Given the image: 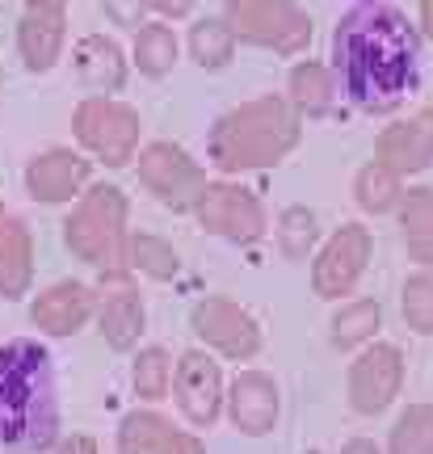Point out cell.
Wrapping results in <instances>:
<instances>
[{
    "mask_svg": "<svg viewBox=\"0 0 433 454\" xmlns=\"http://www.w3.org/2000/svg\"><path fill=\"white\" fill-rule=\"evenodd\" d=\"M421 47L425 34L391 0L353 4L337 17L328 38V64L353 110L383 118L396 114L421 89Z\"/></svg>",
    "mask_w": 433,
    "mask_h": 454,
    "instance_id": "6da1fadb",
    "label": "cell"
},
{
    "mask_svg": "<svg viewBox=\"0 0 433 454\" xmlns=\"http://www.w3.org/2000/svg\"><path fill=\"white\" fill-rule=\"evenodd\" d=\"M64 412L59 383L47 345L4 340L0 345V450L4 454H51L59 446Z\"/></svg>",
    "mask_w": 433,
    "mask_h": 454,
    "instance_id": "7a4b0ae2",
    "label": "cell"
},
{
    "mask_svg": "<svg viewBox=\"0 0 433 454\" xmlns=\"http://www.w3.org/2000/svg\"><path fill=\"white\" fill-rule=\"evenodd\" d=\"M303 144V118L287 101V93L240 101L215 118L207 135V164L224 177L270 173Z\"/></svg>",
    "mask_w": 433,
    "mask_h": 454,
    "instance_id": "3957f363",
    "label": "cell"
},
{
    "mask_svg": "<svg viewBox=\"0 0 433 454\" xmlns=\"http://www.w3.org/2000/svg\"><path fill=\"white\" fill-rule=\"evenodd\" d=\"M64 248L72 257L89 265L101 282L110 286H127L135 270H130V198L122 185L97 181L89 185L64 223Z\"/></svg>",
    "mask_w": 433,
    "mask_h": 454,
    "instance_id": "277c9868",
    "label": "cell"
},
{
    "mask_svg": "<svg viewBox=\"0 0 433 454\" xmlns=\"http://www.w3.org/2000/svg\"><path fill=\"white\" fill-rule=\"evenodd\" d=\"M72 139L89 160L127 168L144 152V118L122 98H81L72 110Z\"/></svg>",
    "mask_w": 433,
    "mask_h": 454,
    "instance_id": "5b68a950",
    "label": "cell"
},
{
    "mask_svg": "<svg viewBox=\"0 0 433 454\" xmlns=\"http://www.w3.org/2000/svg\"><path fill=\"white\" fill-rule=\"evenodd\" d=\"M135 177L156 207L173 215H193L198 202L207 194V164L193 156L190 147L173 144V139H152L144 144L139 160H135Z\"/></svg>",
    "mask_w": 433,
    "mask_h": 454,
    "instance_id": "8992f818",
    "label": "cell"
},
{
    "mask_svg": "<svg viewBox=\"0 0 433 454\" xmlns=\"http://www.w3.org/2000/svg\"><path fill=\"white\" fill-rule=\"evenodd\" d=\"M224 17L240 47L273 51L282 59L311 47V13L299 0H224Z\"/></svg>",
    "mask_w": 433,
    "mask_h": 454,
    "instance_id": "52a82bcc",
    "label": "cell"
},
{
    "mask_svg": "<svg viewBox=\"0 0 433 454\" xmlns=\"http://www.w3.org/2000/svg\"><path fill=\"white\" fill-rule=\"evenodd\" d=\"M198 227L215 236V240L224 244H236V248H253L270 236V211H265V202H261L248 185L240 181H210L202 202H198V211H193Z\"/></svg>",
    "mask_w": 433,
    "mask_h": 454,
    "instance_id": "ba28073f",
    "label": "cell"
},
{
    "mask_svg": "<svg viewBox=\"0 0 433 454\" xmlns=\"http://www.w3.org/2000/svg\"><path fill=\"white\" fill-rule=\"evenodd\" d=\"M374 261V231L366 223H341L311 257V294L320 303H345Z\"/></svg>",
    "mask_w": 433,
    "mask_h": 454,
    "instance_id": "9c48e42d",
    "label": "cell"
},
{
    "mask_svg": "<svg viewBox=\"0 0 433 454\" xmlns=\"http://www.w3.org/2000/svg\"><path fill=\"white\" fill-rule=\"evenodd\" d=\"M190 333L219 362H253L261 354V345H265L257 316L240 308L236 299H227V294H207V299L193 303Z\"/></svg>",
    "mask_w": 433,
    "mask_h": 454,
    "instance_id": "30bf717a",
    "label": "cell"
},
{
    "mask_svg": "<svg viewBox=\"0 0 433 454\" xmlns=\"http://www.w3.org/2000/svg\"><path fill=\"white\" fill-rule=\"evenodd\" d=\"M404 379H408V362L404 349L391 340H374L362 354H353L345 366V404L353 417H383L387 408L400 400Z\"/></svg>",
    "mask_w": 433,
    "mask_h": 454,
    "instance_id": "8fae6325",
    "label": "cell"
},
{
    "mask_svg": "<svg viewBox=\"0 0 433 454\" xmlns=\"http://www.w3.org/2000/svg\"><path fill=\"white\" fill-rule=\"evenodd\" d=\"M173 408L181 412V421L190 429H215L227 408V379L224 362L210 349H185L177 354V374H173Z\"/></svg>",
    "mask_w": 433,
    "mask_h": 454,
    "instance_id": "7c38bea8",
    "label": "cell"
},
{
    "mask_svg": "<svg viewBox=\"0 0 433 454\" xmlns=\"http://www.w3.org/2000/svg\"><path fill=\"white\" fill-rule=\"evenodd\" d=\"M93 164L81 147H43L21 168L26 198L38 207H72L93 181Z\"/></svg>",
    "mask_w": 433,
    "mask_h": 454,
    "instance_id": "4fadbf2b",
    "label": "cell"
},
{
    "mask_svg": "<svg viewBox=\"0 0 433 454\" xmlns=\"http://www.w3.org/2000/svg\"><path fill=\"white\" fill-rule=\"evenodd\" d=\"M97 308H101L97 286H89L81 278H64V282H51L47 291L34 294L30 328H38V337L47 340H72L76 333L97 325Z\"/></svg>",
    "mask_w": 433,
    "mask_h": 454,
    "instance_id": "5bb4252c",
    "label": "cell"
},
{
    "mask_svg": "<svg viewBox=\"0 0 433 454\" xmlns=\"http://www.w3.org/2000/svg\"><path fill=\"white\" fill-rule=\"evenodd\" d=\"M227 425L240 434V438H270L278 429L282 417V391L278 379L265 371H240L227 383V408H224Z\"/></svg>",
    "mask_w": 433,
    "mask_h": 454,
    "instance_id": "9a60e30c",
    "label": "cell"
},
{
    "mask_svg": "<svg viewBox=\"0 0 433 454\" xmlns=\"http://www.w3.org/2000/svg\"><path fill=\"white\" fill-rule=\"evenodd\" d=\"M130 51L114 34H84L72 47V76L84 89V98H118L130 81Z\"/></svg>",
    "mask_w": 433,
    "mask_h": 454,
    "instance_id": "2e32d148",
    "label": "cell"
},
{
    "mask_svg": "<svg viewBox=\"0 0 433 454\" xmlns=\"http://www.w3.org/2000/svg\"><path fill=\"white\" fill-rule=\"evenodd\" d=\"M67 51V4H26L17 17V55L30 76H47Z\"/></svg>",
    "mask_w": 433,
    "mask_h": 454,
    "instance_id": "e0dca14e",
    "label": "cell"
},
{
    "mask_svg": "<svg viewBox=\"0 0 433 454\" xmlns=\"http://www.w3.org/2000/svg\"><path fill=\"white\" fill-rule=\"evenodd\" d=\"M374 160H383L387 168H396L404 177H421L433 168V106L417 110L379 130L374 139Z\"/></svg>",
    "mask_w": 433,
    "mask_h": 454,
    "instance_id": "ac0fdd59",
    "label": "cell"
},
{
    "mask_svg": "<svg viewBox=\"0 0 433 454\" xmlns=\"http://www.w3.org/2000/svg\"><path fill=\"white\" fill-rule=\"evenodd\" d=\"M147 333V303L135 286H114L101 294L97 308V337L106 340L114 354H135Z\"/></svg>",
    "mask_w": 433,
    "mask_h": 454,
    "instance_id": "d6986e66",
    "label": "cell"
},
{
    "mask_svg": "<svg viewBox=\"0 0 433 454\" xmlns=\"http://www.w3.org/2000/svg\"><path fill=\"white\" fill-rule=\"evenodd\" d=\"M341 76L333 64L324 59H299L290 67L287 76V101L299 110L303 122H324L337 114V101H341Z\"/></svg>",
    "mask_w": 433,
    "mask_h": 454,
    "instance_id": "ffe728a7",
    "label": "cell"
},
{
    "mask_svg": "<svg viewBox=\"0 0 433 454\" xmlns=\"http://www.w3.org/2000/svg\"><path fill=\"white\" fill-rule=\"evenodd\" d=\"M34 231L26 219L9 215V223L0 227V299L21 303L34 291Z\"/></svg>",
    "mask_w": 433,
    "mask_h": 454,
    "instance_id": "44dd1931",
    "label": "cell"
},
{
    "mask_svg": "<svg viewBox=\"0 0 433 454\" xmlns=\"http://www.w3.org/2000/svg\"><path fill=\"white\" fill-rule=\"evenodd\" d=\"M404 173L387 168L383 160H366L358 173H353V207L370 219H387V215H400L404 198H408V185H404Z\"/></svg>",
    "mask_w": 433,
    "mask_h": 454,
    "instance_id": "7402d4cb",
    "label": "cell"
},
{
    "mask_svg": "<svg viewBox=\"0 0 433 454\" xmlns=\"http://www.w3.org/2000/svg\"><path fill=\"white\" fill-rule=\"evenodd\" d=\"M383 333V303L379 299H345L328 320V345L337 354H362Z\"/></svg>",
    "mask_w": 433,
    "mask_h": 454,
    "instance_id": "603a6c76",
    "label": "cell"
},
{
    "mask_svg": "<svg viewBox=\"0 0 433 454\" xmlns=\"http://www.w3.org/2000/svg\"><path fill=\"white\" fill-rule=\"evenodd\" d=\"M177 59H181V38H177L173 21H161V17H152L147 26L130 34V64L139 76L147 81H164V76H173Z\"/></svg>",
    "mask_w": 433,
    "mask_h": 454,
    "instance_id": "cb8c5ba5",
    "label": "cell"
},
{
    "mask_svg": "<svg viewBox=\"0 0 433 454\" xmlns=\"http://www.w3.org/2000/svg\"><path fill=\"white\" fill-rule=\"evenodd\" d=\"M236 47H240V38L236 30L227 26V17H198L185 34V55H190V64L198 72H224L232 67L236 59Z\"/></svg>",
    "mask_w": 433,
    "mask_h": 454,
    "instance_id": "d4e9b609",
    "label": "cell"
},
{
    "mask_svg": "<svg viewBox=\"0 0 433 454\" xmlns=\"http://www.w3.org/2000/svg\"><path fill=\"white\" fill-rule=\"evenodd\" d=\"M400 244L417 270H433V185L408 190L400 207Z\"/></svg>",
    "mask_w": 433,
    "mask_h": 454,
    "instance_id": "484cf974",
    "label": "cell"
},
{
    "mask_svg": "<svg viewBox=\"0 0 433 454\" xmlns=\"http://www.w3.org/2000/svg\"><path fill=\"white\" fill-rule=\"evenodd\" d=\"M173 374L177 357L164 345H139L130 357V391L139 404H164L173 400Z\"/></svg>",
    "mask_w": 433,
    "mask_h": 454,
    "instance_id": "4316f807",
    "label": "cell"
},
{
    "mask_svg": "<svg viewBox=\"0 0 433 454\" xmlns=\"http://www.w3.org/2000/svg\"><path fill=\"white\" fill-rule=\"evenodd\" d=\"M320 244H324V227H320V215L311 211V207H287V211L278 215V223H273V248H278L282 261H290V265L311 261L320 253Z\"/></svg>",
    "mask_w": 433,
    "mask_h": 454,
    "instance_id": "83f0119b",
    "label": "cell"
},
{
    "mask_svg": "<svg viewBox=\"0 0 433 454\" xmlns=\"http://www.w3.org/2000/svg\"><path fill=\"white\" fill-rule=\"evenodd\" d=\"M173 421L156 412V408H135L118 421V434H114V450L118 454H164L169 442H173Z\"/></svg>",
    "mask_w": 433,
    "mask_h": 454,
    "instance_id": "f1b7e54d",
    "label": "cell"
},
{
    "mask_svg": "<svg viewBox=\"0 0 433 454\" xmlns=\"http://www.w3.org/2000/svg\"><path fill=\"white\" fill-rule=\"evenodd\" d=\"M130 270L147 282H177L181 257L177 248L156 231H130Z\"/></svg>",
    "mask_w": 433,
    "mask_h": 454,
    "instance_id": "f546056e",
    "label": "cell"
},
{
    "mask_svg": "<svg viewBox=\"0 0 433 454\" xmlns=\"http://www.w3.org/2000/svg\"><path fill=\"white\" fill-rule=\"evenodd\" d=\"M383 454H433V404H408L387 429Z\"/></svg>",
    "mask_w": 433,
    "mask_h": 454,
    "instance_id": "4dcf8cb0",
    "label": "cell"
},
{
    "mask_svg": "<svg viewBox=\"0 0 433 454\" xmlns=\"http://www.w3.org/2000/svg\"><path fill=\"white\" fill-rule=\"evenodd\" d=\"M400 316L408 333L433 337V270H417L400 286Z\"/></svg>",
    "mask_w": 433,
    "mask_h": 454,
    "instance_id": "1f68e13d",
    "label": "cell"
},
{
    "mask_svg": "<svg viewBox=\"0 0 433 454\" xmlns=\"http://www.w3.org/2000/svg\"><path fill=\"white\" fill-rule=\"evenodd\" d=\"M101 4V13H106V21L110 26H118V30H139V26H147L152 21V0H97Z\"/></svg>",
    "mask_w": 433,
    "mask_h": 454,
    "instance_id": "d6a6232c",
    "label": "cell"
},
{
    "mask_svg": "<svg viewBox=\"0 0 433 454\" xmlns=\"http://www.w3.org/2000/svg\"><path fill=\"white\" fill-rule=\"evenodd\" d=\"M198 9V0H152V13L161 21H185Z\"/></svg>",
    "mask_w": 433,
    "mask_h": 454,
    "instance_id": "836d02e7",
    "label": "cell"
},
{
    "mask_svg": "<svg viewBox=\"0 0 433 454\" xmlns=\"http://www.w3.org/2000/svg\"><path fill=\"white\" fill-rule=\"evenodd\" d=\"M164 454H207V442L198 438L193 429H177L173 442H169V450Z\"/></svg>",
    "mask_w": 433,
    "mask_h": 454,
    "instance_id": "e575fe53",
    "label": "cell"
},
{
    "mask_svg": "<svg viewBox=\"0 0 433 454\" xmlns=\"http://www.w3.org/2000/svg\"><path fill=\"white\" fill-rule=\"evenodd\" d=\"M51 454H101V450H97V438H89V434H67Z\"/></svg>",
    "mask_w": 433,
    "mask_h": 454,
    "instance_id": "d590c367",
    "label": "cell"
},
{
    "mask_svg": "<svg viewBox=\"0 0 433 454\" xmlns=\"http://www.w3.org/2000/svg\"><path fill=\"white\" fill-rule=\"evenodd\" d=\"M337 454H383V450H379V446H374V442H370V438H350V442H345V446H341Z\"/></svg>",
    "mask_w": 433,
    "mask_h": 454,
    "instance_id": "8d00e7d4",
    "label": "cell"
},
{
    "mask_svg": "<svg viewBox=\"0 0 433 454\" xmlns=\"http://www.w3.org/2000/svg\"><path fill=\"white\" fill-rule=\"evenodd\" d=\"M417 26H421V34L433 43V0H421V9H417Z\"/></svg>",
    "mask_w": 433,
    "mask_h": 454,
    "instance_id": "74e56055",
    "label": "cell"
},
{
    "mask_svg": "<svg viewBox=\"0 0 433 454\" xmlns=\"http://www.w3.org/2000/svg\"><path fill=\"white\" fill-rule=\"evenodd\" d=\"M26 4H67V0H26Z\"/></svg>",
    "mask_w": 433,
    "mask_h": 454,
    "instance_id": "f35d334b",
    "label": "cell"
},
{
    "mask_svg": "<svg viewBox=\"0 0 433 454\" xmlns=\"http://www.w3.org/2000/svg\"><path fill=\"white\" fill-rule=\"evenodd\" d=\"M9 223V211H4V202H0V227Z\"/></svg>",
    "mask_w": 433,
    "mask_h": 454,
    "instance_id": "ab89813d",
    "label": "cell"
},
{
    "mask_svg": "<svg viewBox=\"0 0 433 454\" xmlns=\"http://www.w3.org/2000/svg\"><path fill=\"white\" fill-rule=\"evenodd\" d=\"M0 93H4V67H0Z\"/></svg>",
    "mask_w": 433,
    "mask_h": 454,
    "instance_id": "60d3db41",
    "label": "cell"
},
{
    "mask_svg": "<svg viewBox=\"0 0 433 454\" xmlns=\"http://www.w3.org/2000/svg\"><path fill=\"white\" fill-rule=\"evenodd\" d=\"M358 4H374V0H358Z\"/></svg>",
    "mask_w": 433,
    "mask_h": 454,
    "instance_id": "b9f144b4",
    "label": "cell"
}]
</instances>
